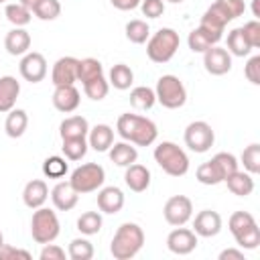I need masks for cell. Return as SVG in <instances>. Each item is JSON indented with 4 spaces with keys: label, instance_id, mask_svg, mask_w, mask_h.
<instances>
[{
    "label": "cell",
    "instance_id": "836d02e7",
    "mask_svg": "<svg viewBox=\"0 0 260 260\" xmlns=\"http://www.w3.org/2000/svg\"><path fill=\"white\" fill-rule=\"evenodd\" d=\"M4 14H6V18H8L10 24L22 26V28H24V26L30 22V18H32V12H30L26 6H22L20 2H10V4H6Z\"/></svg>",
    "mask_w": 260,
    "mask_h": 260
},
{
    "label": "cell",
    "instance_id": "60d3db41",
    "mask_svg": "<svg viewBox=\"0 0 260 260\" xmlns=\"http://www.w3.org/2000/svg\"><path fill=\"white\" fill-rule=\"evenodd\" d=\"M187 45H189V49L193 51V53H205L209 47H213L215 45V41L203 30V28H193L191 32H189V37H187Z\"/></svg>",
    "mask_w": 260,
    "mask_h": 260
},
{
    "label": "cell",
    "instance_id": "9a60e30c",
    "mask_svg": "<svg viewBox=\"0 0 260 260\" xmlns=\"http://www.w3.org/2000/svg\"><path fill=\"white\" fill-rule=\"evenodd\" d=\"M193 232L197 238H215L221 232V215L213 209H201L193 219Z\"/></svg>",
    "mask_w": 260,
    "mask_h": 260
},
{
    "label": "cell",
    "instance_id": "d590c367",
    "mask_svg": "<svg viewBox=\"0 0 260 260\" xmlns=\"http://www.w3.org/2000/svg\"><path fill=\"white\" fill-rule=\"evenodd\" d=\"M69 171V165H67V158L65 156H47L43 160V175L49 177V179H63Z\"/></svg>",
    "mask_w": 260,
    "mask_h": 260
},
{
    "label": "cell",
    "instance_id": "c3c4849f",
    "mask_svg": "<svg viewBox=\"0 0 260 260\" xmlns=\"http://www.w3.org/2000/svg\"><path fill=\"white\" fill-rule=\"evenodd\" d=\"M30 260V252L22 248H14L10 244H0V260Z\"/></svg>",
    "mask_w": 260,
    "mask_h": 260
},
{
    "label": "cell",
    "instance_id": "e575fe53",
    "mask_svg": "<svg viewBox=\"0 0 260 260\" xmlns=\"http://www.w3.org/2000/svg\"><path fill=\"white\" fill-rule=\"evenodd\" d=\"M87 148H89L87 138H65L61 146L63 156L67 160H81L87 154Z\"/></svg>",
    "mask_w": 260,
    "mask_h": 260
},
{
    "label": "cell",
    "instance_id": "d6a6232c",
    "mask_svg": "<svg viewBox=\"0 0 260 260\" xmlns=\"http://www.w3.org/2000/svg\"><path fill=\"white\" fill-rule=\"evenodd\" d=\"M102 225H104V219L100 211H85L77 217V230L83 236H95L102 230Z\"/></svg>",
    "mask_w": 260,
    "mask_h": 260
},
{
    "label": "cell",
    "instance_id": "f6af8a7d",
    "mask_svg": "<svg viewBox=\"0 0 260 260\" xmlns=\"http://www.w3.org/2000/svg\"><path fill=\"white\" fill-rule=\"evenodd\" d=\"M242 32H244V37H246V41L250 43L252 49L260 47V22H258V18H252V20L244 22Z\"/></svg>",
    "mask_w": 260,
    "mask_h": 260
},
{
    "label": "cell",
    "instance_id": "f907efd6",
    "mask_svg": "<svg viewBox=\"0 0 260 260\" xmlns=\"http://www.w3.org/2000/svg\"><path fill=\"white\" fill-rule=\"evenodd\" d=\"M217 258H219V260H246L242 248H225V250L219 252Z\"/></svg>",
    "mask_w": 260,
    "mask_h": 260
},
{
    "label": "cell",
    "instance_id": "d4e9b609",
    "mask_svg": "<svg viewBox=\"0 0 260 260\" xmlns=\"http://www.w3.org/2000/svg\"><path fill=\"white\" fill-rule=\"evenodd\" d=\"M89 122L83 116H69L59 124V136L65 138H87Z\"/></svg>",
    "mask_w": 260,
    "mask_h": 260
},
{
    "label": "cell",
    "instance_id": "7dc6e473",
    "mask_svg": "<svg viewBox=\"0 0 260 260\" xmlns=\"http://www.w3.org/2000/svg\"><path fill=\"white\" fill-rule=\"evenodd\" d=\"M140 12L146 18H158L165 12V0H140Z\"/></svg>",
    "mask_w": 260,
    "mask_h": 260
},
{
    "label": "cell",
    "instance_id": "484cf974",
    "mask_svg": "<svg viewBox=\"0 0 260 260\" xmlns=\"http://www.w3.org/2000/svg\"><path fill=\"white\" fill-rule=\"evenodd\" d=\"M254 175H250L248 171H234L230 177H225V185H228V189L234 193V195H238V197H248L252 191H254V179H252Z\"/></svg>",
    "mask_w": 260,
    "mask_h": 260
},
{
    "label": "cell",
    "instance_id": "8fae6325",
    "mask_svg": "<svg viewBox=\"0 0 260 260\" xmlns=\"http://www.w3.org/2000/svg\"><path fill=\"white\" fill-rule=\"evenodd\" d=\"M18 71H20V77L28 83H39L47 77V59L43 53H37V51H28L22 55L20 59V65H18Z\"/></svg>",
    "mask_w": 260,
    "mask_h": 260
},
{
    "label": "cell",
    "instance_id": "ffe728a7",
    "mask_svg": "<svg viewBox=\"0 0 260 260\" xmlns=\"http://www.w3.org/2000/svg\"><path fill=\"white\" fill-rule=\"evenodd\" d=\"M30 43H32V41H30V35H28V30H24L22 26H14V28L8 30L6 37H4V49H6V53L12 55V57H22L24 53H28Z\"/></svg>",
    "mask_w": 260,
    "mask_h": 260
},
{
    "label": "cell",
    "instance_id": "7bdbcfd3",
    "mask_svg": "<svg viewBox=\"0 0 260 260\" xmlns=\"http://www.w3.org/2000/svg\"><path fill=\"white\" fill-rule=\"evenodd\" d=\"M195 179H197L201 185H219V183H223L221 175L217 173V169H215V165H213L211 160L201 162V165L197 167V171H195Z\"/></svg>",
    "mask_w": 260,
    "mask_h": 260
},
{
    "label": "cell",
    "instance_id": "11a10c76",
    "mask_svg": "<svg viewBox=\"0 0 260 260\" xmlns=\"http://www.w3.org/2000/svg\"><path fill=\"white\" fill-rule=\"evenodd\" d=\"M167 2H171V4H181V2H185V0H167Z\"/></svg>",
    "mask_w": 260,
    "mask_h": 260
},
{
    "label": "cell",
    "instance_id": "277c9868",
    "mask_svg": "<svg viewBox=\"0 0 260 260\" xmlns=\"http://www.w3.org/2000/svg\"><path fill=\"white\" fill-rule=\"evenodd\" d=\"M228 228L242 250H256L260 246V228L252 213L248 211H234L228 219Z\"/></svg>",
    "mask_w": 260,
    "mask_h": 260
},
{
    "label": "cell",
    "instance_id": "ab89813d",
    "mask_svg": "<svg viewBox=\"0 0 260 260\" xmlns=\"http://www.w3.org/2000/svg\"><path fill=\"white\" fill-rule=\"evenodd\" d=\"M240 162L244 165V171H248L250 175L260 173V144L258 142L248 144L240 154Z\"/></svg>",
    "mask_w": 260,
    "mask_h": 260
},
{
    "label": "cell",
    "instance_id": "2e32d148",
    "mask_svg": "<svg viewBox=\"0 0 260 260\" xmlns=\"http://www.w3.org/2000/svg\"><path fill=\"white\" fill-rule=\"evenodd\" d=\"M81 93L75 85H57L53 91V106L61 114H71L79 108Z\"/></svg>",
    "mask_w": 260,
    "mask_h": 260
},
{
    "label": "cell",
    "instance_id": "7a4b0ae2",
    "mask_svg": "<svg viewBox=\"0 0 260 260\" xmlns=\"http://www.w3.org/2000/svg\"><path fill=\"white\" fill-rule=\"evenodd\" d=\"M144 246V230L134 223V221H124L118 225L112 244H110V254L116 260H130L134 258Z\"/></svg>",
    "mask_w": 260,
    "mask_h": 260
},
{
    "label": "cell",
    "instance_id": "83f0119b",
    "mask_svg": "<svg viewBox=\"0 0 260 260\" xmlns=\"http://www.w3.org/2000/svg\"><path fill=\"white\" fill-rule=\"evenodd\" d=\"M108 83L120 91L124 89H130V85L134 83V71L130 69V65L126 63H116L112 69H110V77H108Z\"/></svg>",
    "mask_w": 260,
    "mask_h": 260
},
{
    "label": "cell",
    "instance_id": "9c48e42d",
    "mask_svg": "<svg viewBox=\"0 0 260 260\" xmlns=\"http://www.w3.org/2000/svg\"><path fill=\"white\" fill-rule=\"evenodd\" d=\"M183 140H185V146L191 150V152H197V154H203L207 152L213 142H215V132L213 128L203 122V120H195L191 124H187L185 128V134H183Z\"/></svg>",
    "mask_w": 260,
    "mask_h": 260
},
{
    "label": "cell",
    "instance_id": "30bf717a",
    "mask_svg": "<svg viewBox=\"0 0 260 260\" xmlns=\"http://www.w3.org/2000/svg\"><path fill=\"white\" fill-rule=\"evenodd\" d=\"M162 215H165V221L173 228L185 225L193 217V203L187 195H173L167 199L162 207Z\"/></svg>",
    "mask_w": 260,
    "mask_h": 260
},
{
    "label": "cell",
    "instance_id": "ac0fdd59",
    "mask_svg": "<svg viewBox=\"0 0 260 260\" xmlns=\"http://www.w3.org/2000/svg\"><path fill=\"white\" fill-rule=\"evenodd\" d=\"M51 201H53L55 209H59V211H71L77 205V201H79V193L71 187L69 181H59L51 189Z\"/></svg>",
    "mask_w": 260,
    "mask_h": 260
},
{
    "label": "cell",
    "instance_id": "e0dca14e",
    "mask_svg": "<svg viewBox=\"0 0 260 260\" xmlns=\"http://www.w3.org/2000/svg\"><path fill=\"white\" fill-rule=\"evenodd\" d=\"M124 207V193L120 187L110 185V187H100L98 191V209L108 215H116Z\"/></svg>",
    "mask_w": 260,
    "mask_h": 260
},
{
    "label": "cell",
    "instance_id": "5bb4252c",
    "mask_svg": "<svg viewBox=\"0 0 260 260\" xmlns=\"http://www.w3.org/2000/svg\"><path fill=\"white\" fill-rule=\"evenodd\" d=\"M77 63L79 59L77 57H71V55H65V57H59L51 69V83L57 87V85H75L77 81Z\"/></svg>",
    "mask_w": 260,
    "mask_h": 260
},
{
    "label": "cell",
    "instance_id": "4dcf8cb0",
    "mask_svg": "<svg viewBox=\"0 0 260 260\" xmlns=\"http://www.w3.org/2000/svg\"><path fill=\"white\" fill-rule=\"evenodd\" d=\"M124 32H126V39L134 45H144L150 37V26L146 20H140V18H134V20H128L126 26H124Z\"/></svg>",
    "mask_w": 260,
    "mask_h": 260
},
{
    "label": "cell",
    "instance_id": "74e56055",
    "mask_svg": "<svg viewBox=\"0 0 260 260\" xmlns=\"http://www.w3.org/2000/svg\"><path fill=\"white\" fill-rule=\"evenodd\" d=\"M104 73V67L100 63V59H93V57H85V59H79L77 63V81L85 83L98 75Z\"/></svg>",
    "mask_w": 260,
    "mask_h": 260
},
{
    "label": "cell",
    "instance_id": "7c38bea8",
    "mask_svg": "<svg viewBox=\"0 0 260 260\" xmlns=\"http://www.w3.org/2000/svg\"><path fill=\"white\" fill-rule=\"evenodd\" d=\"M167 248L177 256H187L197 248V234L189 228L177 225L167 236Z\"/></svg>",
    "mask_w": 260,
    "mask_h": 260
},
{
    "label": "cell",
    "instance_id": "4316f807",
    "mask_svg": "<svg viewBox=\"0 0 260 260\" xmlns=\"http://www.w3.org/2000/svg\"><path fill=\"white\" fill-rule=\"evenodd\" d=\"M28 128V114L20 108H12L6 116V122H4V130L10 138H20Z\"/></svg>",
    "mask_w": 260,
    "mask_h": 260
},
{
    "label": "cell",
    "instance_id": "8d00e7d4",
    "mask_svg": "<svg viewBox=\"0 0 260 260\" xmlns=\"http://www.w3.org/2000/svg\"><path fill=\"white\" fill-rule=\"evenodd\" d=\"M93 244L87 238H73L67 248V256L71 260H91L93 258Z\"/></svg>",
    "mask_w": 260,
    "mask_h": 260
},
{
    "label": "cell",
    "instance_id": "f5cc1de1",
    "mask_svg": "<svg viewBox=\"0 0 260 260\" xmlns=\"http://www.w3.org/2000/svg\"><path fill=\"white\" fill-rule=\"evenodd\" d=\"M41 2H43V0H20V4H22V6H26L30 12H32V10H35V8H37Z\"/></svg>",
    "mask_w": 260,
    "mask_h": 260
},
{
    "label": "cell",
    "instance_id": "f35d334b",
    "mask_svg": "<svg viewBox=\"0 0 260 260\" xmlns=\"http://www.w3.org/2000/svg\"><path fill=\"white\" fill-rule=\"evenodd\" d=\"M81 85H83V93L89 100H93V102L104 100L108 95V91H110V83L104 77V73L98 75V77H93V79H89V81H85V83H81Z\"/></svg>",
    "mask_w": 260,
    "mask_h": 260
},
{
    "label": "cell",
    "instance_id": "7402d4cb",
    "mask_svg": "<svg viewBox=\"0 0 260 260\" xmlns=\"http://www.w3.org/2000/svg\"><path fill=\"white\" fill-rule=\"evenodd\" d=\"M20 93V83L12 75H2L0 77V114H8L18 100Z\"/></svg>",
    "mask_w": 260,
    "mask_h": 260
},
{
    "label": "cell",
    "instance_id": "4fadbf2b",
    "mask_svg": "<svg viewBox=\"0 0 260 260\" xmlns=\"http://www.w3.org/2000/svg\"><path fill=\"white\" fill-rule=\"evenodd\" d=\"M203 67L209 75H225L232 71V55L228 49L213 45L203 53Z\"/></svg>",
    "mask_w": 260,
    "mask_h": 260
},
{
    "label": "cell",
    "instance_id": "db71d44e",
    "mask_svg": "<svg viewBox=\"0 0 260 260\" xmlns=\"http://www.w3.org/2000/svg\"><path fill=\"white\" fill-rule=\"evenodd\" d=\"M252 12L256 18H260V0H252Z\"/></svg>",
    "mask_w": 260,
    "mask_h": 260
},
{
    "label": "cell",
    "instance_id": "44dd1931",
    "mask_svg": "<svg viewBox=\"0 0 260 260\" xmlns=\"http://www.w3.org/2000/svg\"><path fill=\"white\" fill-rule=\"evenodd\" d=\"M49 199V187L43 179H32L24 185L22 189V203L28 207V209H37V207H43L45 201Z\"/></svg>",
    "mask_w": 260,
    "mask_h": 260
},
{
    "label": "cell",
    "instance_id": "52a82bcc",
    "mask_svg": "<svg viewBox=\"0 0 260 260\" xmlns=\"http://www.w3.org/2000/svg\"><path fill=\"white\" fill-rule=\"evenodd\" d=\"M61 234L59 217L49 207H37L30 217V236L37 244H49L55 242Z\"/></svg>",
    "mask_w": 260,
    "mask_h": 260
},
{
    "label": "cell",
    "instance_id": "6f0895ef",
    "mask_svg": "<svg viewBox=\"0 0 260 260\" xmlns=\"http://www.w3.org/2000/svg\"><path fill=\"white\" fill-rule=\"evenodd\" d=\"M4 2H6V0H0V4H4Z\"/></svg>",
    "mask_w": 260,
    "mask_h": 260
},
{
    "label": "cell",
    "instance_id": "f546056e",
    "mask_svg": "<svg viewBox=\"0 0 260 260\" xmlns=\"http://www.w3.org/2000/svg\"><path fill=\"white\" fill-rule=\"evenodd\" d=\"M228 53L232 57H248L252 53V47L250 43L246 41L244 32H242V26L238 28H232L228 32Z\"/></svg>",
    "mask_w": 260,
    "mask_h": 260
},
{
    "label": "cell",
    "instance_id": "681fc988",
    "mask_svg": "<svg viewBox=\"0 0 260 260\" xmlns=\"http://www.w3.org/2000/svg\"><path fill=\"white\" fill-rule=\"evenodd\" d=\"M65 256H67L65 250H63L61 246L53 244V242L43 244V250H41V254H39L41 260H65Z\"/></svg>",
    "mask_w": 260,
    "mask_h": 260
},
{
    "label": "cell",
    "instance_id": "bcb514c9",
    "mask_svg": "<svg viewBox=\"0 0 260 260\" xmlns=\"http://www.w3.org/2000/svg\"><path fill=\"white\" fill-rule=\"evenodd\" d=\"M244 75L252 85H260V55H252L244 65Z\"/></svg>",
    "mask_w": 260,
    "mask_h": 260
},
{
    "label": "cell",
    "instance_id": "f1b7e54d",
    "mask_svg": "<svg viewBox=\"0 0 260 260\" xmlns=\"http://www.w3.org/2000/svg\"><path fill=\"white\" fill-rule=\"evenodd\" d=\"M211 8L225 20V22H232L236 20L238 16H242L246 12V4L244 0H215L211 4Z\"/></svg>",
    "mask_w": 260,
    "mask_h": 260
},
{
    "label": "cell",
    "instance_id": "3957f363",
    "mask_svg": "<svg viewBox=\"0 0 260 260\" xmlns=\"http://www.w3.org/2000/svg\"><path fill=\"white\" fill-rule=\"evenodd\" d=\"M152 156H154V162L167 175H171V177H183L189 171V156H187V152L179 144H175L171 140L158 142L154 146Z\"/></svg>",
    "mask_w": 260,
    "mask_h": 260
},
{
    "label": "cell",
    "instance_id": "816d5d0a",
    "mask_svg": "<svg viewBox=\"0 0 260 260\" xmlns=\"http://www.w3.org/2000/svg\"><path fill=\"white\" fill-rule=\"evenodd\" d=\"M114 8L122 10V12H128V10H134L140 6V0H110Z\"/></svg>",
    "mask_w": 260,
    "mask_h": 260
},
{
    "label": "cell",
    "instance_id": "8992f818",
    "mask_svg": "<svg viewBox=\"0 0 260 260\" xmlns=\"http://www.w3.org/2000/svg\"><path fill=\"white\" fill-rule=\"evenodd\" d=\"M154 95H156V102L167 110H179L187 102L185 83L177 75H171V73L158 77L156 87H154Z\"/></svg>",
    "mask_w": 260,
    "mask_h": 260
},
{
    "label": "cell",
    "instance_id": "d6986e66",
    "mask_svg": "<svg viewBox=\"0 0 260 260\" xmlns=\"http://www.w3.org/2000/svg\"><path fill=\"white\" fill-rule=\"evenodd\" d=\"M124 183L134 193H144L150 187V171L140 162H132L124 171Z\"/></svg>",
    "mask_w": 260,
    "mask_h": 260
},
{
    "label": "cell",
    "instance_id": "b9f144b4",
    "mask_svg": "<svg viewBox=\"0 0 260 260\" xmlns=\"http://www.w3.org/2000/svg\"><path fill=\"white\" fill-rule=\"evenodd\" d=\"M211 162L215 165L217 173L221 175V179L225 181V177H230L234 171H238V158L232 154V152H217L211 156Z\"/></svg>",
    "mask_w": 260,
    "mask_h": 260
},
{
    "label": "cell",
    "instance_id": "cb8c5ba5",
    "mask_svg": "<svg viewBox=\"0 0 260 260\" xmlns=\"http://www.w3.org/2000/svg\"><path fill=\"white\" fill-rule=\"evenodd\" d=\"M108 154H110V160H112L114 165L124 167V169H126L128 165H132V162H136V158H138L136 146H134L132 142H126V140L114 142V144L110 146Z\"/></svg>",
    "mask_w": 260,
    "mask_h": 260
},
{
    "label": "cell",
    "instance_id": "ee69618b",
    "mask_svg": "<svg viewBox=\"0 0 260 260\" xmlns=\"http://www.w3.org/2000/svg\"><path fill=\"white\" fill-rule=\"evenodd\" d=\"M32 14L39 18V20H55L61 16V2L59 0H43L35 10Z\"/></svg>",
    "mask_w": 260,
    "mask_h": 260
},
{
    "label": "cell",
    "instance_id": "6da1fadb",
    "mask_svg": "<svg viewBox=\"0 0 260 260\" xmlns=\"http://www.w3.org/2000/svg\"><path fill=\"white\" fill-rule=\"evenodd\" d=\"M116 132L120 134L122 140L132 142L134 146H150L158 136V128L150 118L140 114H130V112L118 118Z\"/></svg>",
    "mask_w": 260,
    "mask_h": 260
},
{
    "label": "cell",
    "instance_id": "ba28073f",
    "mask_svg": "<svg viewBox=\"0 0 260 260\" xmlns=\"http://www.w3.org/2000/svg\"><path fill=\"white\" fill-rule=\"evenodd\" d=\"M104 181H106V171H104V167L98 165V162L79 165L77 169H73V173H71V177H69L71 187H73L79 195L98 191L100 187H104Z\"/></svg>",
    "mask_w": 260,
    "mask_h": 260
},
{
    "label": "cell",
    "instance_id": "603a6c76",
    "mask_svg": "<svg viewBox=\"0 0 260 260\" xmlns=\"http://www.w3.org/2000/svg\"><path fill=\"white\" fill-rule=\"evenodd\" d=\"M87 144L95 152H108L110 146L114 144V128L108 124H95L87 132Z\"/></svg>",
    "mask_w": 260,
    "mask_h": 260
},
{
    "label": "cell",
    "instance_id": "1f68e13d",
    "mask_svg": "<svg viewBox=\"0 0 260 260\" xmlns=\"http://www.w3.org/2000/svg\"><path fill=\"white\" fill-rule=\"evenodd\" d=\"M156 104L154 89L148 85H138L130 91V106L136 110H150Z\"/></svg>",
    "mask_w": 260,
    "mask_h": 260
},
{
    "label": "cell",
    "instance_id": "5b68a950",
    "mask_svg": "<svg viewBox=\"0 0 260 260\" xmlns=\"http://www.w3.org/2000/svg\"><path fill=\"white\" fill-rule=\"evenodd\" d=\"M179 45H181L179 32L175 28H171V26H162L154 35L148 37V41H146V55H148V59L152 63L162 65V63H169L175 57Z\"/></svg>",
    "mask_w": 260,
    "mask_h": 260
},
{
    "label": "cell",
    "instance_id": "9f6ffc18",
    "mask_svg": "<svg viewBox=\"0 0 260 260\" xmlns=\"http://www.w3.org/2000/svg\"><path fill=\"white\" fill-rule=\"evenodd\" d=\"M0 244H4V236H2V232H0Z\"/></svg>",
    "mask_w": 260,
    "mask_h": 260
}]
</instances>
